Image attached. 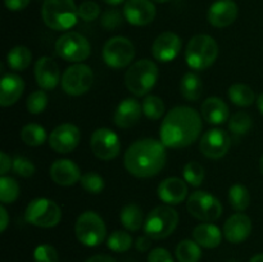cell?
Returning a JSON list of instances; mask_svg holds the SVG:
<instances>
[{
	"instance_id": "cell-42",
	"label": "cell",
	"mask_w": 263,
	"mask_h": 262,
	"mask_svg": "<svg viewBox=\"0 0 263 262\" xmlns=\"http://www.w3.org/2000/svg\"><path fill=\"white\" fill-rule=\"evenodd\" d=\"M99 15L100 7L92 0H86L79 5V18H81L82 21L90 22V21L97 20Z\"/></svg>"
},
{
	"instance_id": "cell-52",
	"label": "cell",
	"mask_w": 263,
	"mask_h": 262,
	"mask_svg": "<svg viewBox=\"0 0 263 262\" xmlns=\"http://www.w3.org/2000/svg\"><path fill=\"white\" fill-rule=\"evenodd\" d=\"M249 262H263V253L257 254V256L252 257L251 261H249Z\"/></svg>"
},
{
	"instance_id": "cell-13",
	"label": "cell",
	"mask_w": 263,
	"mask_h": 262,
	"mask_svg": "<svg viewBox=\"0 0 263 262\" xmlns=\"http://www.w3.org/2000/svg\"><path fill=\"white\" fill-rule=\"evenodd\" d=\"M90 148L95 157L103 161H110L120 154L121 141L115 131L100 127L92 133L90 138Z\"/></svg>"
},
{
	"instance_id": "cell-18",
	"label": "cell",
	"mask_w": 263,
	"mask_h": 262,
	"mask_svg": "<svg viewBox=\"0 0 263 262\" xmlns=\"http://www.w3.org/2000/svg\"><path fill=\"white\" fill-rule=\"evenodd\" d=\"M239 8L234 0H217L208 9V22L217 28L233 25L238 18Z\"/></svg>"
},
{
	"instance_id": "cell-44",
	"label": "cell",
	"mask_w": 263,
	"mask_h": 262,
	"mask_svg": "<svg viewBox=\"0 0 263 262\" xmlns=\"http://www.w3.org/2000/svg\"><path fill=\"white\" fill-rule=\"evenodd\" d=\"M100 23L105 30H116L122 23V14L117 9H108L103 13Z\"/></svg>"
},
{
	"instance_id": "cell-12",
	"label": "cell",
	"mask_w": 263,
	"mask_h": 262,
	"mask_svg": "<svg viewBox=\"0 0 263 262\" xmlns=\"http://www.w3.org/2000/svg\"><path fill=\"white\" fill-rule=\"evenodd\" d=\"M135 57V46L123 36H113L103 48V59L105 64L113 69L127 67Z\"/></svg>"
},
{
	"instance_id": "cell-23",
	"label": "cell",
	"mask_w": 263,
	"mask_h": 262,
	"mask_svg": "<svg viewBox=\"0 0 263 262\" xmlns=\"http://www.w3.org/2000/svg\"><path fill=\"white\" fill-rule=\"evenodd\" d=\"M159 199L167 204H180L187 195L186 181L179 177H167L158 185Z\"/></svg>"
},
{
	"instance_id": "cell-19",
	"label": "cell",
	"mask_w": 263,
	"mask_h": 262,
	"mask_svg": "<svg viewBox=\"0 0 263 262\" xmlns=\"http://www.w3.org/2000/svg\"><path fill=\"white\" fill-rule=\"evenodd\" d=\"M223 236L233 244L243 243L252 233V221L244 213H234L223 225Z\"/></svg>"
},
{
	"instance_id": "cell-29",
	"label": "cell",
	"mask_w": 263,
	"mask_h": 262,
	"mask_svg": "<svg viewBox=\"0 0 263 262\" xmlns=\"http://www.w3.org/2000/svg\"><path fill=\"white\" fill-rule=\"evenodd\" d=\"M32 61V53L27 46L17 45L10 49L7 54V63L13 71H25Z\"/></svg>"
},
{
	"instance_id": "cell-10",
	"label": "cell",
	"mask_w": 263,
	"mask_h": 262,
	"mask_svg": "<svg viewBox=\"0 0 263 262\" xmlns=\"http://www.w3.org/2000/svg\"><path fill=\"white\" fill-rule=\"evenodd\" d=\"M55 51L62 59L72 63H81L91 53L87 39L79 32H66L57 40Z\"/></svg>"
},
{
	"instance_id": "cell-30",
	"label": "cell",
	"mask_w": 263,
	"mask_h": 262,
	"mask_svg": "<svg viewBox=\"0 0 263 262\" xmlns=\"http://www.w3.org/2000/svg\"><path fill=\"white\" fill-rule=\"evenodd\" d=\"M229 98L239 107H249L256 100V95L251 86L246 84H234L229 87Z\"/></svg>"
},
{
	"instance_id": "cell-27",
	"label": "cell",
	"mask_w": 263,
	"mask_h": 262,
	"mask_svg": "<svg viewBox=\"0 0 263 262\" xmlns=\"http://www.w3.org/2000/svg\"><path fill=\"white\" fill-rule=\"evenodd\" d=\"M120 220L123 228L128 231H138L144 226V215L141 208L135 203H128L121 210Z\"/></svg>"
},
{
	"instance_id": "cell-51",
	"label": "cell",
	"mask_w": 263,
	"mask_h": 262,
	"mask_svg": "<svg viewBox=\"0 0 263 262\" xmlns=\"http://www.w3.org/2000/svg\"><path fill=\"white\" fill-rule=\"evenodd\" d=\"M257 107H258V110L263 115V92L258 97L257 99Z\"/></svg>"
},
{
	"instance_id": "cell-47",
	"label": "cell",
	"mask_w": 263,
	"mask_h": 262,
	"mask_svg": "<svg viewBox=\"0 0 263 262\" xmlns=\"http://www.w3.org/2000/svg\"><path fill=\"white\" fill-rule=\"evenodd\" d=\"M10 167H13V161L5 152H2L0 153V175L4 176L9 171Z\"/></svg>"
},
{
	"instance_id": "cell-55",
	"label": "cell",
	"mask_w": 263,
	"mask_h": 262,
	"mask_svg": "<svg viewBox=\"0 0 263 262\" xmlns=\"http://www.w3.org/2000/svg\"><path fill=\"white\" fill-rule=\"evenodd\" d=\"M153 2H156V3H167V2H170V0H153Z\"/></svg>"
},
{
	"instance_id": "cell-6",
	"label": "cell",
	"mask_w": 263,
	"mask_h": 262,
	"mask_svg": "<svg viewBox=\"0 0 263 262\" xmlns=\"http://www.w3.org/2000/svg\"><path fill=\"white\" fill-rule=\"evenodd\" d=\"M179 213L171 205H158L148 213L144 222V233L154 240L166 239L176 230Z\"/></svg>"
},
{
	"instance_id": "cell-24",
	"label": "cell",
	"mask_w": 263,
	"mask_h": 262,
	"mask_svg": "<svg viewBox=\"0 0 263 262\" xmlns=\"http://www.w3.org/2000/svg\"><path fill=\"white\" fill-rule=\"evenodd\" d=\"M25 82L22 77L15 73L4 74L0 82V105L10 107L15 104L22 97Z\"/></svg>"
},
{
	"instance_id": "cell-34",
	"label": "cell",
	"mask_w": 263,
	"mask_h": 262,
	"mask_svg": "<svg viewBox=\"0 0 263 262\" xmlns=\"http://www.w3.org/2000/svg\"><path fill=\"white\" fill-rule=\"evenodd\" d=\"M20 197V185L17 180L10 176L0 177V200L4 204H10L15 202Z\"/></svg>"
},
{
	"instance_id": "cell-36",
	"label": "cell",
	"mask_w": 263,
	"mask_h": 262,
	"mask_svg": "<svg viewBox=\"0 0 263 262\" xmlns=\"http://www.w3.org/2000/svg\"><path fill=\"white\" fill-rule=\"evenodd\" d=\"M253 125V120L251 116L246 112H236L235 115L231 116L229 121V130L236 136L244 135L248 133Z\"/></svg>"
},
{
	"instance_id": "cell-32",
	"label": "cell",
	"mask_w": 263,
	"mask_h": 262,
	"mask_svg": "<svg viewBox=\"0 0 263 262\" xmlns=\"http://www.w3.org/2000/svg\"><path fill=\"white\" fill-rule=\"evenodd\" d=\"M21 139L28 146H40L46 140V131L37 123H28L21 130Z\"/></svg>"
},
{
	"instance_id": "cell-54",
	"label": "cell",
	"mask_w": 263,
	"mask_h": 262,
	"mask_svg": "<svg viewBox=\"0 0 263 262\" xmlns=\"http://www.w3.org/2000/svg\"><path fill=\"white\" fill-rule=\"evenodd\" d=\"M259 169H261V172L263 174V156L261 157V161H259Z\"/></svg>"
},
{
	"instance_id": "cell-2",
	"label": "cell",
	"mask_w": 263,
	"mask_h": 262,
	"mask_svg": "<svg viewBox=\"0 0 263 262\" xmlns=\"http://www.w3.org/2000/svg\"><path fill=\"white\" fill-rule=\"evenodd\" d=\"M166 146L152 138L140 139L131 144L125 153L126 170L133 176L148 179L158 175L166 164Z\"/></svg>"
},
{
	"instance_id": "cell-35",
	"label": "cell",
	"mask_w": 263,
	"mask_h": 262,
	"mask_svg": "<svg viewBox=\"0 0 263 262\" xmlns=\"http://www.w3.org/2000/svg\"><path fill=\"white\" fill-rule=\"evenodd\" d=\"M166 110L164 102L157 95H148L143 100V113L149 120L157 121L162 118Z\"/></svg>"
},
{
	"instance_id": "cell-20",
	"label": "cell",
	"mask_w": 263,
	"mask_h": 262,
	"mask_svg": "<svg viewBox=\"0 0 263 262\" xmlns=\"http://www.w3.org/2000/svg\"><path fill=\"white\" fill-rule=\"evenodd\" d=\"M35 79L43 90H53L61 81L58 64L50 57H41L35 63Z\"/></svg>"
},
{
	"instance_id": "cell-8",
	"label": "cell",
	"mask_w": 263,
	"mask_h": 262,
	"mask_svg": "<svg viewBox=\"0 0 263 262\" xmlns=\"http://www.w3.org/2000/svg\"><path fill=\"white\" fill-rule=\"evenodd\" d=\"M74 233L81 244L86 247H97L104 241L107 228L103 218L97 212L86 211L77 218Z\"/></svg>"
},
{
	"instance_id": "cell-26",
	"label": "cell",
	"mask_w": 263,
	"mask_h": 262,
	"mask_svg": "<svg viewBox=\"0 0 263 262\" xmlns=\"http://www.w3.org/2000/svg\"><path fill=\"white\" fill-rule=\"evenodd\" d=\"M222 234L223 233H221V230L216 225L204 222L195 226L193 230V238L200 247L212 249L220 246L222 241Z\"/></svg>"
},
{
	"instance_id": "cell-5",
	"label": "cell",
	"mask_w": 263,
	"mask_h": 262,
	"mask_svg": "<svg viewBox=\"0 0 263 262\" xmlns=\"http://www.w3.org/2000/svg\"><path fill=\"white\" fill-rule=\"evenodd\" d=\"M158 80V67L151 59H140L135 62L125 74V85L135 97L148 94Z\"/></svg>"
},
{
	"instance_id": "cell-21",
	"label": "cell",
	"mask_w": 263,
	"mask_h": 262,
	"mask_svg": "<svg viewBox=\"0 0 263 262\" xmlns=\"http://www.w3.org/2000/svg\"><path fill=\"white\" fill-rule=\"evenodd\" d=\"M79 166L71 159H57L50 166V177L57 185L72 186L81 180Z\"/></svg>"
},
{
	"instance_id": "cell-7",
	"label": "cell",
	"mask_w": 263,
	"mask_h": 262,
	"mask_svg": "<svg viewBox=\"0 0 263 262\" xmlns=\"http://www.w3.org/2000/svg\"><path fill=\"white\" fill-rule=\"evenodd\" d=\"M62 211L54 200L36 198L31 200L25 211V220L37 228H54L61 222Z\"/></svg>"
},
{
	"instance_id": "cell-9",
	"label": "cell",
	"mask_w": 263,
	"mask_h": 262,
	"mask_svg": "<svg viewBox=\"0 0 263 262\" xmlns=\"http://www.w3.org/2000/svg\"><path fill=\"white\" fill-rule=\"evenodd\" d=\"M186 210L193 217L203 222H213L222 215V204L220 200L203 190L192 193L186 202Z\"/></svg>"
},
{
	"instance_id": "cell-15",
	"label": "cell",
	"mask_w": 263,
	"mask_h": 262,
	"mask_svg": "<svg viewBox=\"0 0 263 262\" xmlns=\"http://www.w3.org/2000/svg\"><path fill=\"white\" fill-rule=\"evenodd\" d=\"M81 140V133L77 126L72 123H62L51 131L49 136V145L57 153L67 154L77 148Z\"/></svg>"
},
{
	"instance_id": "cell-16",
	"label": "cell",
	"mask_w": 263,
	"mask_h": 262,
	"mask_svg": "<svg viewBox=\"0 0 263 262\" xmlns=\"http://www.w3.org/2000/svg\"><path fill=\"white\" fill-rule=\"evenodd\" d=\"M157 9L151 0H127L123 7V15L133 26H146L156 18Z\"/></svg>"
},
{
	"instance_id": "cell-37",
	"label": "cell",
	"mask_w": 263,
	"mask_h": 262,
	"mask_svg": "<svg viewBox=\"0 0 263 262\" xmlns=\"http://www.w3.org/2000/svg\"><path fill=\"white\" fill-rule=\"evenodd\" d=\"M133 246V236L123 230H116L108 238V248L117 253L128 251Z\"/></svg>"
},
{
	"instance_id": "cell-3",
	"label": "cell",
	"mask_w": 263,
	"mask_h": 262,
	"mask_svg": "<svg viewBox=\"0 0 263 262\" xmlns=\"http://www.w3.org/2000/svg\"><path fill=\"white\" fill-rule=\"evenodd\" d=\"M41 15L49 28L67 31L77 23L79 7L74 0H44Z\"/></svg>"
},
{
	"instance_id": "cell-17",
	"label": "cell",
	"mask_w": 263,
	"mask_h": 262,
	"mask_svg": "<svg viewBox=\"0 0 263 262\" xmlns=\"http://www.w3.org/2000/svg\"><path fill=\"white\" fill-rule=\"evenodd\" d=\"M182 48V41L175 32H163L154 40L152 45V54L154 59L163 63L172 62Z\"/></svg>"
},
{
	"instance_id": "cell-38",
	"label": "cell",
	"mask_w": 263,
	"mask_h": 262,
	"mask_svg": "<svg viewBox=\"0 0 263 262\" xmlns=\"http://www.w3.org/2000/svg\"><path fill=\"white\" fill-rule=\"evenodd\" d=\"M182 175H184V180L190 184L192 186H200L202 182L204 181L205 177V171L203 169V166L198 162H187L184 166V171H182Z\"/></svg>"
},
{
	"instance_id": "cell-22",
	"label": "cell",
	"mask_w": 263,
	"mask_h": 262,
	"mask_svg": "<svg viewBox=\"0 0 263 262\" xmlns=\"http://www.w3.org/2000/svg\"><path fill=\"white\" fill-rule=\"evenodd\" d=\"M143 115V105L134 98H127L117 105L113 116L116 126L120 128H130L140 121Z\"/></svg>"
},
{
	"instance_id": "cell-49",
	"label": "cell",
	"mask_w": 263,
	"mask_h": 262,
	"mask_svg": "<svg viewBox=\"0 0 263 262\" xmlns=\"http://www.w3.org/2000/svg\"><path fill=\"white\" fill-rule=\"evenodd\" d=\"M8 225H9V216H8V212L4 205H0V231L4 233Z\"/></svg>"
},
{
	"instance_id": "cell-48",
	"label": "cell",
	"mask_w": 263,
	"mask_h": 262,
	"mask_svg": "<svg viewBox=\"0 0 263 262\" xmlns=\"http://www.w3.org/2000/svg\"><path fill=\"white\" fill-rule=\"evenodd\" d=\"M151 246H152V241L148 235L139 236V238L136 239L135 247L139 252H146L149 248H151Z\"/></svg>"
},
{
	"instance_id": "cell-1",
	"label": "cell",
	"mask_w": 263,
	"mask_h": 262,
	"mask_svg": "<svg viewBox=\"0 0 263 262\" xmlns=\"http://www.w3.org/2000/svg\"><path fill=\"white\" fill-rule=\"evenodd\" d=\"M203 121L192 107L179 105L164 116L159 128L161 141L166 148L181 149L189 146L199 138Z\"/></svg>"
},
{
	"instance_id": "cell-40",
	"label": "cell",
	"mask_w": 263,
	"mask_h": 262,
	"mask_svg": "<svg viewBox=\"0 0 263 262\" xmlns=\"http://www.w3.org/2000/svg\"><path fill=\"white\" fill-rule=\"evenodd\" d=\"M46 105H48V95L44 90H36L31 92L26 102V107L31 115H40L45 110Z\"/></svg>"
},
{
	"instance_id": "cell-11",
	"label": "cell",
	"mask_w": 263,
	"mask_h": 262,
	"mask_svg": "<svg viewBox=\"0 0 263 262\" xmlns=\"http://www.w3.org/2000/svg\"><path fill=\"white\" fill-rule=\"evenodd\" d=\"M92 84H94V72L87 64H72L62 74V89L71 97L86 94L91 89Z\"/></svg>"
},
{
	"instance_id": "cell-45",
	"label": "cell",
	"mask_w": 263,
	"mask_h": 262,
	"mask_svg": "<svg viewBox=\"0 0 263 262\" xmlns=\"http://www.w3.org/2000/svg\"><path fill=\"white\" fill-rule=\"evenodd\" d=\"M148 262H174V258L167 249L159 247V248H154L149 253Z\"/></svg>"
},
{
	"instance_id": "cell-46",
	"label": "cell",
	"mask_w": 263,
	"mask_h": 262,
	"mask_svg": "<svg viewBox=\"0 0 263 262\" xmlns=\"http://www.w3.org/2000/svg\"><path fill=\"white\" fill-rule=\"evenodd\" d=\"M31 0H4L5 7L8 8L12 12H18V10H22L30 4Z\"/></svg>"
},
{
	"instance_id": "cell-50",
	"label": "cell",
	"mask_w": 263,
	"mask_h": 262,
	"mask_svg": "<svg viewBox=\"0 0 263 262\" xmlns=\"http://www.w3.org/2000/svg\"><path fill=\"white\" fill-rule=\"evenodd\" d=\"M85 262H117L115 258H112L110 256H105V254H97V256L90 257L89 259H86Z\"/></svg>"
},
{
	"instance_id": "cell-25",
	"label": "cell",
	"mask_w": 263,
	"mask_h": 262,
	"mask_svg": "<svg viewBox=\"0 0 263 262\" xmlns=\"http://www.w3.org/2000/svg\"><path fill=\"white\" fill-rule=\"evenodd\" d=\"M200 113L211 125H222L229 118V107L221 98L210 97L203 102Z\"/></svg>"
},
{
	"instance_id": "cell-31",
	"label": "cell",
	"mask_w": 263,
	"mask_h": 262,
	"mask_svg": "<svg viewBox=\"0 0 263 262\" xmlns=\"http://www.w3.org/2000/svg\"><path fill=\"white\" fill-rule=\"evenodd\" d=\"M202 257V249L195 240L185 239L176 247V258L179 262H198Z\"/></svg>"
},
{
	"instance_id": "cell-28",
	"label": "cell",
	"mask_w": 263,
	"mask_h": 262,
	"mask_svg": "<svg viewBox=\"0 0 263 262\" xmlns=\"http://www.w3.org/2000/svg\"><path fill=\"white\" fill-rule=\"evenodd\" d=\"M181 95L189 102H197L203 94V82L194 72H187L182 76L180 84Z\"/></svg>"
},
{
	"instance_id": "cell-39",
	"label": "cell",
	"mask_w": 263,
	"mask_h": 262,
	"mask_svg": "<svg viewBox=\"0 0 263 262\" xmlns=\"http://www.w3.org/2000/svg\"><path fill=\"white\" fill-rule=\"evenodd\" d=\"M80 184H81L82 189L90 194H99L105 186L104 179L97 172H86L82 175Z\"/></svg>"
},
{
	"instance_id": "cell-14",
	"label": "cell",
	"mask_w": 263,
	"mask_h": 262,
	"mask_svg": "<svg viewBox=\"0 0 263 262\" xmlns=\"http://www.w3.org/2000/svg\"><path fill=\"white\" fill-rule=\"evenodd\" d=\"M231 139L222 128H211L203 134L199 143V149L204 157L210 159H220L229 152Z\"/></svg>"
},
{
	"instance_id": "cell-43",
	"label": "cell",
	"mask_w": 263,
	"mask_h": 262,
	"mask_svg": "<svg viewBox=\"0 0 263 262\" xmlns=\"http://www.w3.org/2000/svg\"><path fill=\"white\" fill-rule=\"evenodd\" d=\"M13 170L17 175L22 177H31L35 174V164L28 158L22 156H17L13 159Z\"/></svg>"
},
{
	"instance_id": "cell-41",
	"label": "cell",
	"mask_w": 263,
	"mask_h": 262,
	"mask_svg": "<svg viewBox=\"0 0 263 262\" xmlns=\"http://www.w3.org/2000/svg\"><path fill=\"white\" fill-rule=\"evenodd\" d=\"M33 259L35 262H58V252L50 244H41L36 247L33 252Z\"/></svg>"
},
{
	"instance_id": "cell-33",
	"label": "cell",
	"mask_w": 263,
	"mask_h": 262,
	"mask_svg": "<svg viewBox=\"0 0 263 262\" xmlns=\"http://www.w3.org/2000/svg\"><path fill=\"white\" fill-rule=\"evenodd\" d=\"M251 195L248 189L241 184H234L229 190V203L238 212H243L248 208Z\"/></svg>"
},
{
	"instance_id": "cell-4",
	"label": "cell",
	"mask_w": 263,
	"mask_h": 262,
	"mask_svg": "<svg viewBox=\"0 0 263 262\" xmlns=\"http://www.w3.org/2000/svg\"><path fill=\"white\" fill-rule=\"evenodd\" d=\"M218 55V45L210 35H195L190 39L185 50V61L190 68L203 71L212 66Z\"/></svg>"
},
{
	"instance_id": "cell-53",
	"label": "cell",
	"mask_w": 263,
	"mask_h": 262,
	"mask_svg": "<svg viewBox=\"0 0 263 262\" xmlns=\"http://www.w3.org/2000/svg\"><path fill=\"white\" fill-rule=\"evenodd\" d=\"M104 3H107V4L109 5H118L121 4V3H123V0H103Z\"/></svg>"
}]
</instances>
